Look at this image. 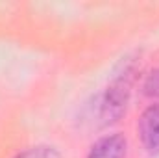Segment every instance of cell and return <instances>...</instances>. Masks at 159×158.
<instances>
[{
	"mask_svg": "<svg viewBox=\"0 0 159 158\" xmlns=\"http://www.w3.org/2000/svg\"><path fill=\"white\" fill-rule=\"evenodd\" d=\"M141 91L146 99H152V101H159V67L148 71L143 78L141 84Z\"/></svg>",
	"mask_w": 159,
	"mask_h": 158,
	"instance_id": "cell-4",
	"label": "cell"
},
{
	"mask_svg": "<svg viewBox=\"0 0 159 158\" xmlns=\"http://www.w3.org/2000/svg\"><path fill=\"white\" fill-rule=\"evenodd\" d=\"M15 158H61V153L56 147H52V145L41 143V145H34V147L24 149Z\"/></svg>",
	"mask_w": 159,
	"mask_h": 158,
	"instance_id": "cell-5",
	"label": "cell"
},
{
	"mask_svg": "<svg viewBox=\"0 0 159 158\" xmlns=\"http://www.w3.org/2000/svg\"><path fill=\"white\" fill-rule=\"evenodd\" d=\"M126 156H128V140L120 132L106 134V136L98 138L87 153V158H126Z\"/></svg>",
	"mask_w": 159,
	"mask_h": 158,
	"instance_id": "cell-3",
	"label": "cell"
},
{
	"mask_svg": "<svg viewBox=\"0 0 159 158\" xmlns=\"http://www.w3.org/2000/svg\"><path fill=\"white\" fill-rule=\"evenodd\" d=\"M137 134L143 149L150 156L159 155V102L150 104L143 110L137 121Z\"/></svg>",
	"mask_w": 159,
	"mask_h": 158,
	"instance_id": "cell-2",
	"label": "cell"
},
{
	"mask_svg": "<svg viewBox=\"0 0 159 158\" xmlns=\"http://www.w3.org/2000/svg\"><path fill=\"white\" fill-rule=\"evenodd\" d=\"M135 73H137L135 60L122 63L120 71H117L113 78L109 80V84L94 97L91 116L98 126H109L120 121V117L126 114V108L131 97Z\"/></svg>",
	"mask_w": 159,
	"mask_h": 158,
	"instance_id": "cell-1",
	"label": "cell"
}]
</instances>
